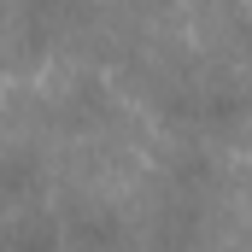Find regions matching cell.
<instances>
[{"mask_svg":"<svg viewBox=\"0 0 252 252\" xmlns=\"http://www.w3.org/2000/svg\"><path fill=\"white\" fill-rule=\"evenodd\" d=\"M64 229H70V241H76L82 252H106L112 241H118V223H112L106 211H82V217H70Z\"/></svg>","mask_w":252,"mask_h":252,"instance_id":"1","label":"cell"},{"mask_svg":"<svg viewBox=\"0 0 252 252\" xmlns=\"http://www.w3.org/2000/svg\"><path fill=\"white\" fill-rule=\"evenodd\" d=\"M53 247H59V223L53 217H35V223L12 229V252H53Z\"/></svg>","mask_w":252,"mask_h":252,"instance_id":"2","label":"cell"}]
</instances>
